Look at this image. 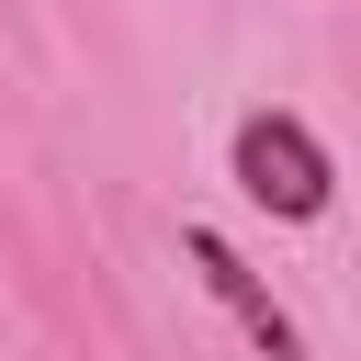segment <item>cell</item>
I'll list each match as a JSON object with an SVG mask.
<instances>
[{
    "mask_svg": "<svg viewBox=\"0 0 361 361\" xmlns=\"http://www.w3.org/2000/svg\"><path fill=\"white\" fill-rule=\"evenodd\" d=\"M237 192L305 226V214H327V147H316L293 113H248V124H237Z\"/></svg>",
    "mask_w": 361,
    "mask_h": 361,
    "instance_id": "cell-1",
    "label": "cell"
},
{
    "mask_svg": "<svg viewBox=\"0 0 361 361\" xmlns=\"http://www.w3.org/2000/svg\"><path fill=\"white\" fill-rule=\"evenodd\" d=\"M259 350H271V361H305V338H293V316H271V327H259Z\"/></svg>",
    "mask_w": 361,
    "mask_h": 361,
    "instance_id": "cell-3",
    "label": "cell"
},
{
    "mask_svg": "<svg viewBox=\"0 0 361 361\" xmlns=\"http://www.w3.org/2000/svg\"><path fill=\"white\" fill-rule=\"evenodd\" d=\"M180 248H192V271H203V282H214V305H226V316H237V327H248V338H259V327H271V316H282V305H271V293H259V282H248V259H237V248H226V237H214V226H192V237H180Z\"/></svg>",
    "mask_w": 361,
    "mask_h": 361,
    "instance_id": "cell-2",
    "label": "cell"
}]
</instances>
